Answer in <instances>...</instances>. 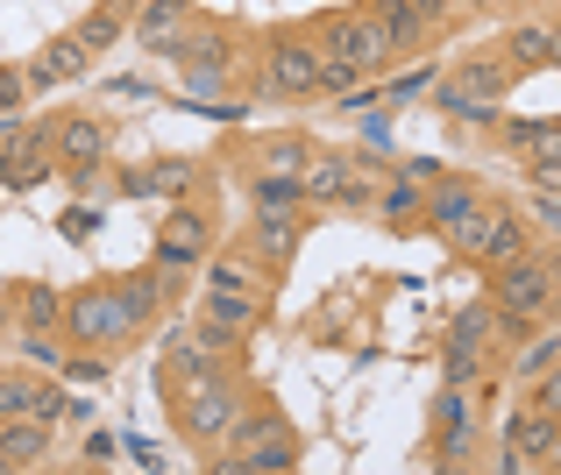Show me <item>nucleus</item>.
Masks as SVG:
<instances>
[{"mask_svg":"<svg viewBox=\"0 0 561 475\" xmlns=\"http://www.w3.org/2000/svg\"><path fill=\"white\" fill-rule=\"evenodd\" d=\"M554 291H561L554 242H534L526 256L491 263V291H483V299H491V313H497V334L519 340V334H534V326L554 313Z\"/></svg>","mask_w":561,"mask_h":475,"instance_id":"nucleus-1","label":"nucleus"},{"mask_svg":"<svg viewBox=\"0 0 561 475\" xmlns=\"http://www.w3.org/2000/svg\"><path fill=\"white\" fill-rule=\"evenodd\" d=\"M57 334H65V348H85V355H128L142 334L136 305H128L122 285H79L65 299V320H57Z\"/></svg>","mask_w":561,"mask_h":475,"instance_id":"nucleus-2","label":"nucleus"},{"mask_svg":"<svg viewBox=\"0 0 561 475\" xmlns=\"http://www.w3.org/2000/svg\"><path fill=\"white\" fill-rule=\"evenodd\" d=\"M512 79H519V71H512L505 57H491V50H462V65L440 79L434 107L448 114V121H497V100L512 93Z\"/></svg>","mask_w":561,"mask_h":475,"instance_id":"nucleus-3","label":"nucleus"},{"mask_svg":"<svg viewBox=\"0 0 561 475\" xmlns=\"http://www.w3.org/2000/svg\"><path fill=\"white\" fill-rule=\"evenodd\" d=\"M249 405V391L228 376V362H214L199 383H185L179 397H171V419H179V433L192 448H220V433L234 426V412Z\"/></svg>","mask_w":561,"mask_h":475,"instance_id":"nucleus-4","label":"nucleus"},{"mask_svg":"<svg viewBox=\"0 0 561 475\" xmlns=\"http://www.w3.org/2000/svg\"><path fill=\"white\" fill-rule=\"evenodd\" d=\"M383 171L391 163H377L363 150H313L299 185H306V206H356V213H370V192H377Z\"/></svg>","mask_w":561,"mask_h":475,"instance_id":"nucleus-5","label":"nucleus"},{"mask_svg":"<svg viewBox=\"0 0 561 475\" xmlns=\"http://www.w3.org/2000/svg\"><path fill=\"white\" fill-rule=\"evenodd\" d=\"M306 43H313L320 57H342V65H356L363 79H377V71L398 57V50H391V36L377 28V14H370V8H356V14H348V8L313 14V22H306Z\"/></svg>","mask_w":561,"mask_h":475,"instance_id":"nucleus-6","label":"nucleus"},{"mask_svg":"<svg viewBox=\"0 0 561 475\" xmlns=\"http://www.w3.org/2000/svg\"><path fill=\"white\" fill-rule=\"evenodd\" d=\"M477 220H483V185L462 171H440L434 185H426V228L440 234V242L455 248V256H469V242H477Z\"/></svg>","mask_w":561,"mask_h":475,"instance_id":"nucleus-7","label":"nucleus"},{"mask_svg":"<svg viewBox=\"0 0 561 475\" xmlns=\"http://www.w3.org/2000/svg\"><path fill=\"white\" fill-rule=\"evenodd\" d=\"M263 100H306L320 93V50L306 43V28H277L271 50H263Z\"/></svg>","mask_w":561,"mask_h":475,"instance_id":"nucleus-8","label":"nucleus"},{"mask_svg":"<svg viewBox=\"0 0 561 475\" xmlns=\"http://www.w3.org/2000/svg\"><path fill=\"white\" fill-rule=\"evenodd\" d=\"M561 462V412H534L519 405L505 419V454H497V468H554Z\"/></svg>","mask_w":561,"mask_h":475,"instance_id":"nucleus-9","label":"nucleus"},{"mask_svg":"<svg viewBox=\"0 0 561 475\" xmlns=\"http://www.w3.org/2000/svg\"><path fill=\"white\" fill-rule=\"evenodd\" d=\"M206 256H214V213H206V206H171V213L157 220L150 263H164V270H199Z\"/></svg>","mask_w":561,"mask_h":475,"instance_id":"nucleus-10","label":"nucleus"},{"mask_svg":"<svg viewBox=\"0 0 561 475\" xmlns=\"http://www.w3.org/2000/svg\"><path fill=\"white\" fill-rule=\"evenodd\" d=\"M469 448H477V405L448 383V391L434 397V419H426V462L434 468H462Z\"/></svg>","mask_w":561,"mask_h":475,"instance_id":"nucleus-11","label":"nucleus"},{"mask_svg":"<svg viewBox=\"0 0 561 475\" xmlns=\"http://www.w3.org/2000/svg\"><path fill=\"white\" fill-rule=\"evenodd\" d=\"M0 419H71L65 376H43V369H0Z\"/></svg>","mask_w":561,"mask_h":475,"instance_id":"nucleus-12","label":"nucleus"},{"mask_svg":"<svg viewBox=\"0 0 561 475\" xmlns=\"http://www.w3.org/2000/svg\"><path fill=\"white\" fill-rule=\"evenodd\" d=\"M526 248H534V228H526L519 206L483 199V220H477V242H469V263H477V270H491V263H512V256H526Z\"/></svg>","mask_w":561,"mask_h":475,"instance_id":"nucleus-13","label":"nucleus"},{"mask_svg":"<svg viewBox=\"0 0 561 475\" xmlns=\"http://www.w3.org/2000/svg\"><path fill=\"white\" fill-rule=\"evenodd\" d=\"M214 362H220V355L206 348V340L192 334V326H171V334H164V348H157V391H164V405L185 391V383H199Z\"/></svg>","mask_w":561,"mask_h":475,"instance_id":"nucleus-14","label":"nucleus"},{"mask_svg":"<svg viewBox=\"0 0 561 475\" xmlns=\"http://www.w3.org/2000/svg\"><path fill=\"white\" fill-rule=\"evenodd\" d=\"M242 242L256 248L271 270H285V263L299 256V242H306V206H256V220H249Z\"/></svg>","mask_w":561,"mask_h":475,"instance_id":"nucleus-15","label":"nucleus"},{"mask_svg":"<svg viewBox=\"0 0 561 475\" xmlns=\"http://www.w3.org/2000/svg\"><path fill=\"white\" fill-rule=\"evenodd\" d=\"M50 157L65 163V171H100V163L114 157L107 121H93V114H65V121H50Z\"/></svg>","mask_w":561,"mask_h":475,"instance_id":"nucleus-16","label":"nucleus"},{"mask_svg":"<svg viewBox=\"0 0 561 475\" xmlns=\"http://www.w3.org/2000/svg\"><path fill=\"white\" fill-rule=\"evenodd\" d=\"M370 213H377V228H391V234H420L426 228V185L405 177V171H383L377 192H370Z\"/></svg>","mask_w":561,"mask_h":475,"instance_id":"nucleus-17","label":"nucleus"},{"mask_svg":"<svg viewBox=\"0 0 561 475\" xmlns=\"http://www.w3.org/2000/svg\"><path fill=\"white\" fill-rule=\"evenodd\" d=\"M299 454H306L299 426H285V433L256 440V448H242V454H214V475H277V468H299Z\"/></svg>","mask_w":561,"mask_h":475,"instance_id":"nucleus-18","label":"nucleus"},{"mask_svg":"<svg viewBox=\"0 0 561 475\" xmlns=\"http://www.w3.org/2000/svg\"><path fill=\"white\" fill-rule=\"evenodd\" d=\"M57 448V426L50 419H0V462H8V475L22 468H43Z\"/></svg>","mask_w":561,"mask_h":475,"instance_id":"nucleus-19","label":"nucleus"},{"mask_svg":"<svg viewBox=\"0 0 561 475\" xmlns=\"http://www.w3.org/2000/svg\"><path fill=\"white\" fill-rule=\"evenodd\" d=\"M192 177H199L192 157H157L150 171H122L114 192H122V199H157V192H192Z\"/></svg>","mask_w":561,"mask_h":475,"instance_id":"nucleus-20","label":"nucleus"},{"mask_svg":"<svg viewBox=\"0 0 561 475\" xmlns=\"http://www.w3.org/2000/svg\"><path fill=\"white\" fill-rule=\"evenodd\" d=\"M57 320H65V291H50V285H14L8 291V326H22V334H57Z\"/></svg>","mask_w":561,"mask_h":475,"instance_id":"nucleus-21","label":"nucleus"},{"mask_svg":"<svg viewBox=\"0 0 561 475\" xmlns=\"http://www.w3.org/2000/svg\"><path fill=\"white\" fill-rule=\"evenodd\" d=\"M85 65H93V50H85L79 36H57L22 79H28V93H36V85H71V79H85Z\"/></svg>","mask_w":561,"mask_h":475,"instance_id":"nucleus-22","label":"nucleus"},{"mask_svg":"<svg viewBox=\"0 0 561 475\" xmlns=\"http://www.w3.org/2000/svg\"><path fill=\"white\" fill-rule=\"evenodd\" d=\"M554 50H561V43H554V22H519V28L505 36V50H497V57H505L512 71H548Z\"/></svg>","mask_w":561,"mask_h":475,"instance_id":"nucleus-23","label":"nucleus"},{"mask_svg":"<svg viewBox=\"0 0 561 475\" xmlns=\"http://www.w3.org/2000/svg\"><path fill=\"white\" fill-rule=\"evenodd\" d=\"M497 142L526 163H561V128L554 121H497Z\"/></svg>","mask_w":561,"mask_h":475,"instance_id":"nucleus-24","label":"nucleus"},{"mask_svg":"<svg viewBox=\"0 0 561 475\" xmlns=\"http://www.w3.org/2000/svg\"><path fill=\"white\" fill-rule=\"evenodd\" d=\"M128 22H136V8H128V0H100L93 14H79V28H71V36H79L85 50L100 57V50H114V43H122Z\"/></svg>","mask_w":561,"mask_h":475,"instance_id":"nucleus-25","label":"nucleus"},{"mask_svg":"<svg viewBox=\"0 0 561 475\" xmlns=\"http://www.w3.org/2000/svg\"><path fill=\"white\" fill-rule=\"evenodd\" d=\"M306 157H313V142L291 136V128H277V136H256V142H249V171H306Z\"/></svg>","mask_w":561,"mask_h":475,"instance_id":"nucleus-26","label":"nucleus"},{"mask_svg":"<svg viewBox=\"0 0 561 475\" xmlns=\"http://www.w3.org/2000/svg\"><path fill=\"white\" fill-rule=\"evenodd\" d=\"M370 14H377L383 36H391V50H398V57H412V50H426V43H434V36H426V22L405 8V0H370Z\"/></svg>","mask_w":561,"mask_h":475,"instance_id":"nucleus-27","label":"nucleus"},{"mask_svg":"<svg viewBox=\"0 0 561 475\" xmlns=\"http://www.w3.org/2000/svg\"><path fill=\"white\" fill-rule=\"evenodd\" d=\"M192 22V0H150V8H136V36L150 43V50H171V36H179V28Z\"/></svg>","mask_w":561,"mask_h":475,"instance_id":"nucleus-28","label":"nucleus"},{"mask_svg":"<svg viewBox=\"0 0 561 475\" xmlns=\"http://www.w3.org/2000/svg\"><path fill=\"white\" fill-rule=\"evenodd\" d=\"M554 355H561V340L548 334V320H540V334H519V340H512V383L548 376V369H554Z\"/></svg>","mask_w":561,"mask_h":475,"instance_id":"nucleus-29","label":"nucleus"},{"mask_svg":"<svg viewBox=\"0 0 561 475\" xmlns=\"http://www.w3.org/2000/svg\"><path fill=\"white\" fill-rule=\"evenodd\" d=\"M249 199L256 206H306L299 171H249Z\"/></svg>","mask_w":561,"mask_h":475,"instance_id":"nucleus-30","label":"nucleus"},{"mask_svg":"<svg viewBox=\"0 0 561 475\" xmlns=\"http://www.w3.org/2000/svg\"><path fill=\"white\" fill-rule=\"evenodd\" d=\"M526 228H534V242H554V234H561V206H554V192H534V206H526Z\"/></svg>","mask_w":561,"mask_h":475,"instance_id":"nucleus-31","label":"nucleus"},{"mask_svg":"<svg viewBox=\"0 0 561 475\" xmlns=\"http://www.w3.org/2000/svg\"><path fill=\"white\" fill-rule=\"evenodd\" d=\"M405 8H412V14L426 22V36H440V28L455 22V0H405Z\"/></svg>","mask_w":561,"mask_h":475,"instance_id":"nucleus-32","label":"nucleus"},{"mask_svg":"<svg viewBox=\"0 0 561 475\" xmlns=\"http://www.w3.org/2000/svg\"><path fill=\"white\" fill-rule=\"evenodd\" d=\"M22 93H28V79L14 65H0V114H22Z\"/></svg>","mask_w":561,"mask_h":475,"instance_id":"nucleus-33","label":"nucleus"},{"mask_svg":"<svg viewBox=\"0 0 561 475\" xmlns=\"http://www.w3.org/2000/svg\"><path fill=\"white\" fill-rule=\"evenodd\" d=\"M426 85H434V71H398V79H391V107H405V100L426 93Z\"/></svg>","mask_w":561,"mask_h":475,"instance_id":"nucleus-34","label":"nucleus"},{"mask_svg":"<svg viewBox=\"0 0 561 475\" xmlns=\"http://www.w3.org/2000/svg\"><path fill=\"white\" fill-rule=\"evenodd\" d=\"M85 462L107 468V462H114V433H93V440H85Z\"/></svg>","mask_w":561,"mask_h":475,"instance_id":"nucleus-35","label":"nucleus"},{"mask_svg":"<svg viewBox=\"0 0 561 475\" xmlns=\"http://www.w3.org/2000/svg\"><path fill=\"white\" fill-rule=\"evenodd\" d=\"M455 8H462V14H483V8H497V0H455Z\"/></svg>","mask_w":561,"mask_h":475,"instance_id":"nucleus-36","label":"nucleus"},{"mask_svg":"<svg viewBox=\"0 0 561 475\" xmlns=\"http://www.w3.org/2000/svg\"><path fill=\"white\" fill-rule=\"evenodd\" d=\"M0 326H8V305H0Z\"/></svg>","mask_w":561,"mask_h":475,"instance_id":"nucleus-37","label":"nucleus"}]
</instances>
